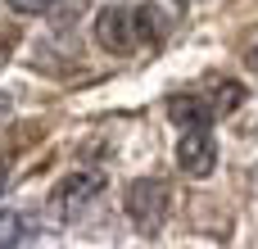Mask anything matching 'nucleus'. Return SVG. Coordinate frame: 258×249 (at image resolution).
I'll use <instances>...</instances> for the list:
<instances>
[{"mask_svg":"<svg viewBox=\"0 0 258 249\" xmlns=\"http://www.w3.org/2000/svg\"><path fill=\"white\" fill-rule=\"evenodd\" d=\"M104 191V172H68L54 191H50V213L59 222H77L86 213V204H95Z\"/></svg>","mask_w":258,"mask_h":249,"instance_id":"nucleus-2","label":"nucleus"},{"mask_svg":"<svg viewBox=\"0 0 258 249\" xmlns=\"http://www.w3.org/2000/svg\"><path fill=\"white\" fill-rule=\"evenodd\" d=\"M95 41H100L109 54H132V50H136V41H141V23H136V9L109 5V9L95 18Z\"/></svg>","mask_w":258,"mask_h":249,"instance_id":"nucleus-3","label":"nucleus"},{"mask_svg":"<svg viewBox=\"0 0 258 249\" xmlns=\"http://www.w3.org/2000/svg\"><path fill=\"white\" fill-rule=\"evenodd\" d=\"M0 191H5V159H0Z\"/></svg>","mask_w":258,"mask_h":249,"instance_id":"nucleus-8","label":"nucleus"},{"mask_svg":"<svg viewBox=\"0 0 258 249\" xmlns=\"http://www.w3.org/2000/svg\"><path fill=\"white\" fill-rule=\"evenodd\" d=\"M9 9L14 14H50L54 0H9Z\"/></svg>","mask_w":258,"mask_h":249,"instance_id":"nucleus-6","label":"nucleus"},{"mask_svg":"<svg viewBox=\"0 0 258 249\" xmlns=\"http://www.w3.org/2000/svg\"><path fill=\"white\" fill-rule=\"evenodd\" d=\"M163 209H168V186L159 177H136L127 186V213L141 231H154L163 222Z\"/></svg>","mask_w":258,"mask_h":249,"instance_id":"nucleus-4","label":"nucleus"},{"mask_svg":"<svg viewBox=\"0 0 258 249\" xmlns=\"http://www.w3.org/2000/svg\"><path fill=\"white\" fill-rule=\"evenodd\" d=\"M5 113H9V95L0 91V118H5Z\"/></svg>","mask_w":258,"mask_h":249,"instance_id":"nucleus-7","label":"nucleus"},{"mask_svg":"<svg viewBox=\"0 0 258 249\" xmlns=\"http://www.w3.org/2000/svg\"><path fill=\"white\" fill-rule=\"evenodd\" d=\"M36 236V222L27 213H0V245H23Z\"/></svg>","mask_w":258,"mask_h":249,"instance_id":"nucleus-5","label":"nucleus"},{"mask_svg":"<svg viewBox=\"0 0 258 249\" xmlns=\"http://www.w3.org/2000/svg\"><path fill=\"white\" fill-rule=\"evenodd\" d=\"M254 68H258V45H254Z\"/></svg>","mask_w":258,"mask_h":249,"instance_id":"nucleus-9","label":"nucleus"},{"mask_svg":"<svg viewBox=\"0 0 258 249\" xmlns=\"http://www.w3.org/2000/svg\"><path fill=\"white\" fill-rule=\"evenodd\" d=\"M181 5H186V0H181Z\"/></svg>","mask_w":258,"mask_h":249,"instance_id":"nucleus-10","label":"nucleus"},{"mask_svg":"<svg viewBox=\"0 0 258 249\" xmlns=\"http://www.w3.org/2000/svg\"><path fill=\"white\" fill-rule=\"evenodd\" d=\"M168 113H172V122L181 127V141H177V163H181V172H190V177H209L213 163H218L213 109H209L204 100H186V95H177V100L168 104Z\"/></svg>","mask_w":258,"mask_h":249,"instance_id":"nucleus-1","label":"nucleus"}]
</instances>
